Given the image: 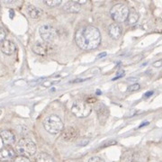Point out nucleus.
Wrapping results in <instances>:
<instances>
[{"mask_svg":"<svg viewBox=\"0 0 162 162\" xmlns=\"http://www.w3.org/2000/svg\"><path fill=\"white\" fill-rule=\"evenodd\" d=\"M75 41L77 45L82 50H95L101 43V34L97 27L87 25L77 31Z\"/></svg>","mask_w":162,"mask_h":162,"instance_id":"obj_1","label":"nucleus"},{"mask_svg":"<svg viewBox=\"0 0 162 162\" xmlns=\"http://www.w3.org/2000/svg\"><path fill=\"white\" fill-rule=\"evenodd\" d=\"M43 127L51 134H58L63 131L64 124L60 116L56 114H52L44 119Z\"/></svg>","mask_w":162,"mask_h":162,"instance_id":"obj_2","label":"nucleus"},{"mask_svg":"<svg viewBox=\"0 0 162 162\" xmlns=\"http://www.w3.org/2000/svg\"><path fill=\"white\" fill-rule=\"evenodd\" d=\"M16 151L23 157H31L36 152V145L30 139L23 138L18 141L16 145Z\"/></svg>","mask_w":162,"mask_h":162,"instance_id":"obj_3","label":"nucleus"},{"mask_svg":"<svg viewBox=\"0 0 162 162\" xmlns=\"http://www.w3.org/2000/svg\"><path fill=\"white\" fill-rule=\"evenodd\" d=\"M129 8L123 5V4H116L114 5L111 10H110V15L113 20L116 23H123L127 20L128 15H129Z\"/></svg>","mask_w":162,"mask_h":162,"instance_id":"obj_4","label":"nucleus"},{"mask_svg":"<svg viewBox=\"0 0 162 162\" xmlns=\"http://www.w3.org/2000/svg\"><path fill=\"white\" fill-rule=\"evenodd\" d=\"M92 108L85 102L82 101H76L71 107L72 114L77 118H86L91 114Z\"/></svg>","mask_w":162,"mask_h":162,"instance_id":"obj_5","label":"nucleus"},{"mask_svg":"<svg viewBox=\"0 0 162 162\" xmlns=\"http://www.w3.org/2000/svg\"><path fill=\"white\" fill-rule=\"evenodd\" d=\"M56 46L52 43L38 42L32 46V52L40 56H47L53 53L56 51Z\"/></svg>","mask_w":162,"mask_h":162,"instance_id":"obj_6","label":"nucleus"},{"mask_svg":"<svg viewBox=\"0 0 162 162\" xmlns=\"http://www.w3.org/2000/svg\"><path fill=\"white\" fill-rule=\"evenodd\" d=\"M39 33L43 42L52 43L57 37V30L50 23L43 24L39 28Z\"/></svg>","mask_w":162,"mask_h":162,"instance_id":"obj_7","label":"nucleus"},{"mask_svg":"<svg viewBox=\"0 0 162 162\" xmlns=\"http://www.w3.org/2000/svg\"><path fill=\"white\" fill-rule=\"evenodd\" d=\"M77 137V131L74 127H67L61 131V138L65 141H71Z\"/></svg>","mask_w":162,"mask_h":162,"instance_id":"obj_8","label":"nucleus"},{"mask_svg":"<svg viewBox=\"0 0 162 162\" xmlns=\"http://www.w3.org/2000/svg\"><path fill=\"white\" fill-rule=\"evenodd\" d=\"M97 118L99 120V122L104 124L106 121H107L108 117H109V111L108 108L104 106V105H99L97 106Z\"/></svg>","mask_w":162,"mask_h":162,"instance_id":"obj_9","label":"nucleus"},{"mask_svg":"<svg viewBox=\"0 0 162 162\" xmlns=\"http://www.w3.org/2000/svg\"><path fill=\"white\" fill-rule=\"evenodd\" d=\"M15 157V151L11 147H5L0 150V161H9Z\"/></svg>","mask_w":162,"mask_h":162,"instance_id":"obj_10","label":"nucleus"},{"mask_svg":"<svg viewBox=\"0 0 162 162\" xmlns=\"http://www.w3.org/2000/svg\"><path fill=\"white\" fill-rule=\"evenodd\" d=\"M0 136L6 145H12L15 141V135L11 131H2L0 132Z\"/></svg>","mask_w":162,"mask_h":162,"instance_id":"obj_11","label":"nucleus"},{"mask_svg":"<svg viewBox=\"0 0 162 162\" xmlns=\"http://www.w3.org/2000/svg\"><path fill=\"white\" fill-rule=\"evenodd\" d=\"M1 51L2 52L6 55H12L15 52V45L12 41L9 40H5L2 43V46H1Z\"/></svg>","mask_w":162,"mask_h":162,"instance_id":"obj_12","label":"nucleus"},{"mask_svg":"<svg viewBox=\"0 0 162 162\" xmlns=\"http://www.w3.org/2000/svg\"><path fill=\"white\" fill-rule=\"evenodd\" d=\"M109 34L113 39H118L122 34V28L118 23H112L109 26Z\"/></svg>","mask_w":162,"mask_h":162,"instance_id":"obj_13","label":"nucleus"},{"mask_svg":"<svg viewBox=\"0 0 162 162\" xmlns=\"http://www.w3.org/2000/svg\"><path fill=\"white\" fill-rule=\"evenodd\" d=\"M63 8L64 10L70 13H78L81 10V6L75 1H69L65 4Z\"/></svg>","mask_w":162,"mask_h":162,"instance_id":"obj_14","label":"nucleus"},{"mask_svg":"<svg viewBox=\"0 0 162 162\" xmlns=\"http://www.w3.org/2000/svg\"><path fill=\"white\" fill-rule=\"evenodd\" d=\"M26 11H27V14L29 15V16L31 18H33V19H37L42 15V11L40 10L39 8H37L36 6H32V5L27 6Z\"/></svg>","mask_w":162,"mask_h":162,"instance_id":"obj_15","label":"nucleus"},{"mask_svg":"<svg viewBox=\"0 0 162 162\" xmlns=\"http://www.w3.org/2000/svg\"><path fill=\"white\" fill-rule=\"evenodd\" d=\"M139 14L134 10V9H131L129 12V15H128V18H127V21L129 23V24H134L136 23L138 20H139Z\"/></svg>","mask_w":162,"mask_h":162,"instance_id":"obj_16","label":"nucleus"},{"mask_svg":"<svg viewBox=\"0 0 162 162\" xmlns=\"http://www.w3.org/2000/svg\"><path fill=\"white\" fill-rule=\"evenodd\" d=\"M36 162H54V160L49 154H47L45 152H42L37 156Z\"/></svg>","mask_w":162,"mask_h":162,"instance_id":"obj_17","label":"nucleus"},{"mask_svg":"<svg viewBox=\"0 0 162 162\" xmlns=\"http://www.w3.org/2000/svg\"><path fill=\"white\" fill-rule=\"evenodd\" d=\"M60 82V79H49V80H45L42 84V86H45V87H51L52 86L56 85Z\"/></svg>","mask_w":162,"mask_h":162,"instance_id":"obj_18","label":"nucleus"},{"mask_svg":"<svg viewBox=\"0 0 162 162\" xmlns=\"http://www.w3.org/2000/svg\"><path fill=\"white\" fill-rule=\"evenodd\" d=\"M44 3L49 6H58L61 4V0H47Z\"/></svg>","mask_w":162,"mask_h":162,"instance_id":"obj_19","label":"nucleus"},{"mask_svg":"<svg viewBox=\"0 0 162 162\" xmlns=\"http://www.w3.org/2000/svg\"><path fill=\"white\" fill-rule=\"evenodd\" d=\"M14 162H31V160H30L27 157L19 156V157H16V158L15 159V161Z\"/></svg>","mask_w":162,"mask_h":162,"instance_id":"obj_20","label":"nucleus"},{"mask_svg":"<svg viewBox=\"0 0 162 162\" xmlns=\"http://www.w3.org/2000/svg\"><path fill=\"white\" fill-rule=\"evenodd\" d=\"M6 36V32L5 31V29L0 26V43H2V42L5 41Z\"/></svg>","mask_w":162,"mask_h":162,"instance_id":"obj_21","label":"nucleus"},{"mask_svg":"<svg viewBox=\"0 0 162 162\" xmlns=\"http://www.w3.org/2000/svg\"><path fill=\"white\" fill-rule=\"evenodd\" d=\"M140 86L139 84H133V85H131V86H129L128 90H129L130 92H135V91L140 90Z\"/></svg>","mask_w":162,"mask_h":162,"instance_id":"obj_22","label":"nucleus"},{"mask_svg":"<svg viewBox=\"0 0 162 162\" xmlns=\"http://www.w3.org/2000/svg\"><path fill=\"white\" fill-rule=\"evenodd\" d=\"M88 162H106L102 158L100 157H92L88 160Z\"/></svg>","mask_w":162,"mask_h":162,"instance_id":"obj_23","label":"nucleus"},{"mask_svg":"<svg viewBox=\"0 0 162 162\" xmlns=\"http://www.w3.org/2000/svg\"><path fill=\"white\" fill-rule=\"evenodd\" d=\"M153 66H154L155 68H160V67H161L162 66V60H157V61H155V62L153 63Z\"/></svg>","mask_w":162,"mask_h":162,"instance_id":"obj_24","label":"nucleus"},{"mask_svg":"<svg viewBox=\"0 0 162 162\" xmlns=\"http://www.w3.org/2000/svg\"><path fill=\"white\" fill-rule=\"evenodd\" d=\"M95 102H97V99L95 97H88L86 99V103L87 104H91V103H95Z\"/></svg>","mask_w":162,"mask_h":162,"instance_id":"obj_25","label":"nucleus"},{"mask_svg":"<svg viewBox=\"0 0 162 162\" xmlns=\"http://www.w3.org/2000/svg\"><path fill=\"white\" fill-rule=\"evenodd\" d=\"M137 80H138L137 77H129V78H127V81H129V82H136Z\"/></svg>","mask_w":162,"mask_h":162,"instance_id":"obj_26","label":"nucleus"},{"mask_svg":"<svg viewBox=\"0 0 162 162\" xmlns=\"http://www.w3.org/2000/svg\"><path fill=\"white\" fill-rule=\"evenodd\" d=\"M151 95H153V91H149L145 94V97H151Z\"/></svg>","mask_w":162,"mask_h":162,"instance_id":"obj_27","label":"nucleus"},{"mask_svg":"<svg viewBox=\"0 0 162 162\" xmlns=\"http://www.w3.org/2000/svg\"><path fill=\"white\" fill-rule=\"evenodd\" d=\"M9 13H10V17L11 18H13V17H14V11L12 10V9H10V10H9Z\"/></svg>","mask_w":162,"mask_h":162,"instance_id":"obj_28","label":"nucleus"},{"mask_svg":"<svg viewBox=\"0 0 162 162\" xmlns=\"http://www.w3.org/2000/svg\"><path fill=\"white\" fill-rule=\"evenodd\" d=\"M147 124H149V123L148 122H145V123H142V124H140L139 127H142V126H144V125H147Z\"/></svg>","mask_w":162,"mask_h":162,"instance_id":"obj_29","label":"nucleus"},{"mask_svg":"<svg viewBox=\"0 0 162 162\" xmlns=\"http://www.w3.org/2000/svg\"><path fill=\"white\" fill-rule=\"evenodd\" d=\"M106 53H101L99 54V56H98V58H100V57H103V56H106Z\"/></svg>","mask_w":162,"mask_h":162,"instance_id":"obj_30","label":"nucleus"},{"mask_svg":"<svg viewBox=\"0 0 162 162\" xmlns=\"http://www.w3.org/2000/svg\"><path fill=\"white\" fill-rule=\"evenodd\" d=\"M100 93H101V92H100V90H97V94H98V95H99Z\"/></svg>","mask_w":162,"mask_h":162,"instance_id":"obj_31","label":"nucleus"}]
</instances>
